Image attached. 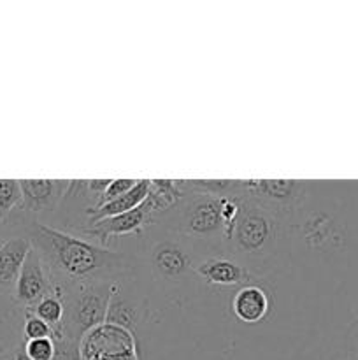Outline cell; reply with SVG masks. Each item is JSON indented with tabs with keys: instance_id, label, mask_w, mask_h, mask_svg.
I'll return each mask as SVG.
<instances>
[{
	"instance_id": "ac0fdd59",
	"label": "cell",
	"mask_w": 358,
	"mask_h": 360,
	"mask_svg": "<svg viewBox=\"0 0 358 360\" xmlns=\"http://www.w3.org/2000/svg\"><path fill=\"white\" fill-rule=\"evenodd\" d=\"M28 311L34 313V315L37 316V319H41L44 323H48L53 329V333H55L56 329H62L63 316H65V306H63L62 299L56 297V295H46L42 301L37 302V306H34V308L28 309Z\"/></svg>"
},
{
	"instance_id": "ba28073f",
	"label": "cell",
	"mask_w": 358,
	"mask_h": 360,
	"mask_svg": "<svg viewBox=\"0 0 358 360\" xmlns=\"http://www.w3.org/2000/svg\"><path fill=\"white\" fill-rule=\"evenodd\" d=\"M151 225H153V214H151V206L146 199L139 207L128 211V213L105 218V220L97 221V224L84 225L77 231L81 234L88 236L90 241L107 248L109 239L123 238V236L128 234H142Z\"/></svg>"
},
{
	"instance_id": "277c9868",
	"label": "cell",
	"mask_w": 358,
	"mask_h": 360,
	"mask_svg": "<svg viewBox=\"0 0 358 360\" xmlns=\"http://www.w3.org/2000/svg\"><path fill=\"white\" fill-rule=\"evenodd\" d=\"M147 239L144 243V259L151 276L164 285H181L197 276V267L207 253L197 243L165 229L151 225L146 229Z\"/></svg>"
},
{
	"instance_id": "603a6c76",
	"label": "cell",
	"mask_w": 358,
	"mask_h": 360,
	"mask_svg": "<svg viewBox=\"0 0 358 360\" xmlns=\"http://www.w3.org/2000/svg\"><path fill=\"white\" fill-rule=\"evenodd\" d=\"M137 181H139V179H111V183H109L107 190H105V193L102 195L98 206H102V204H107V202H111V200L118 199V197L125 195L126 192H130V190L137 185ZM91 210H93V207H91Z\"/></svg>"
},
{
	"instance_id": "30bf717a",
	"label": "cell",
	"mask_w": 358,
	"mask_h": 360,
	"mask_svg": "<svg viewBox=\"0 0 358 360\" xmlns=\"http://www.w3.org/2000/svg\"><path fill=\"white\" fill-rule=\"evenodd\" d=\"M23 202L18 211L35 218L51 213L65 199L70 188L67 179H20Z\"/></svg>"
},
{
	"instance_id": "d4e9b609",
	"label": "cell",
	"mask_w": 358,
	"mask_h": 360,
	"mask_svg": "<svg viewBox=\"0 0 358 360\" xmlns=\"http://www.w3.org/2000/svg\"><path fill=\"white\" fill-rule=\"evenodd\" d=\"M11 360H32V359L28 357L27 354H25V348H23V345H21V347H18L16 350L13 352V355H11Z\"/></svg>"
},
{
	"instance_id": "7402d4cb",
	"label": "cell",
	"mask_w": 358,
	"mask_h": 360,
	"mask_svg": "<svg viewBox=\"0 0 358 360\" xmlns=\"http://www.w3.org/2000/svg\"><path fill=\"white\" fill-rule=\"evenodd\" d=\"M25 354L32 360H51L55 355V341L53 338H41V340L23 341Z\"/></svg>"
},
{
	"instance_id": "9a60e30c",
	"label": "cell",
	"mask_w": 358,
	"mask_h": 360,
	"mask_svg": "<svg viewBox=\"0 0 358 360\" xmlns=\"http://www.w3.org/2000/svg\"><path fill=\"white\" fill-rule=\"evenodd\" d=\"M25 309L11 295L0 294V359L9 357L23 345Z\"/></svg>"
},
{
	"instance_id": "8992f818",
	"label": "cell",
	"mask_w": 358,
	"mask_h": 360,
	"mask_svg": "<svg viewBox=\"0 0 358 360\" xmlns=\"http://www.w3.org/2000/svg\"><path fill=\"white\" fill-rule=\"evenodd\" d=\"M307 195L309 183L297 179H241L239 183V197L265 207L290 224L304 210Z\"/></svg>"
},
{
	"instance_id": "4316f807",
	"label": "cell",
	"mask_w": 358,
	"mask_h": 360,
	"mask_svg": "<svg viewBox=\"0 0 358 360\" xmlns=\"http://www.w3.org/2000/svg\"><path fill=\"white\" fill-rule=\"evenodd\" d=\"M0 360H11V355H9V357H4V359H0Z\"/></svg>"
},
{
	"instance_id": "4fadbf2b",
	"label": "cell",
	"mask_w": 358,
	"mask_h": 360,
	"mask_svg": "<svg viewBox=\"0 0 358 360\" xmlns=\"http://www.w3.org/2000/svg\"><path fill=\"white\" fill-rule=\"evenodd\" d=\"M30 250L32 243L27 236H13L0 243V294L13 297L21 267Z\"/></svg>"
},
{
	"instance_id": "52a82bcc",
	"label": "cell",
	"mask_w": 358,
	"mask_h": 360,
	"mask_svg": "<svg viewBox=\"0 0 358 360\" xmlns=\"http://www.w3.org/2000/svg\"><path fill=\"white\" fill-rule=\"evenodd\" d=\"M81 360H139L130 330L98 327L81 343Z\"/></svg>"
},
{
	"instance_id": "3957f363",
	"label": "cell",
	"mask_w": 358,
	"mask_h": 360,
	"mask_svg": "<svg viewBox=\"0 0 358 360\" xmlns=\"http://www.w3.org/2000/svg\"><path fill=\"white\" fill-rule=\"evenodd\" d=\"M154 225L197 243L214 255L228 253L230 232L221 217V197L183 188L178 204Z\"/></svg>"
},
{
	"instance_id": "9c48e42d",
	"label": "cell",
	"mask_w": 358,
	"mask_h": 360,
	"mask_svg": "<svg viewBox=\"0 0 358 360\" xmlns=\"http://www.w3.org/2000/svg\"><path fill=\"white\" fill-rule=\"evenodd\" d=\"M53 281L49 276V271L46 264L42 262L41 255L35 252L34 248L28 252L27 260H25L23 267H21L20 278L14 287L13 299L20 308L25 311L37 306L39 301L51 294Z\"/></svg>"
},
{
	"instance_id": "7a4b0ae2",
	"label": "cell",
	"mask_w": 358,
	"mask_h": 360,
	"mask_svg": "<svg viewBox=\"0 0 358 360\" xmlns=\"http://www.w3.org/2000/svg\"><path fill=\"white\" fill-rule=\"evenodd\" d=\"M241 200L242 210L232 229L228 255L251 276L267 274L279 264L291 224L251 200L242 197Z\"/></svg>"
},
{
	"instance_id": "6da1fadb",
	"label": "cell",
	"mask_w": 358,
	"mask_h": 360,
	"mask_svg": "<svg viewBox=\"0 0 358 360\" xmlns=\"http://www.w3.org/2000/svg\"><path fill=\"white\" fill-rule=\"evenodd\" d=\"M32 248L41 255L51 281L65 287L84 283H121L139 273L140 260L112 252L90 239L72 236L32 218L25 227Z\"/></svg>"
},
{
	"instance_id": "d6986e66",
	"label": "cell",
	"mask_w": 358,
	"mask_h": 360,
	"mask_svg": "<svg viewBox=\"0 0 358 360\" xmlns=\"http://www.w3.org/2000/svg\"><path fill=\"white\" fill-rule=\"evenodd\" d=\"M23 202L20 179H0V224L7 221Z\"/></svg>"
},
{
	"instance_id": "ffe728a7",
	"label": "cell",
	"mask_w": 358,
	"mask_h": 360,
	"mask_svg": "<svg viewBox=\"0 0 358 360\" xmlns=\"http://www.w3.org/2000/svg\"><path fill=\"white\" fill-rule=\"evenodd\" d=\"M53 341H55V355L51 360H81V345L67 338L62 329L53 333Z\"/></svg>"
},
{
	"instance_id": "484cf974",
	"label": "cell",
	"mask_w": 358,
	"mask_h": 360,
	"mask_svg": "<svg viewBox=\"0 0 358 360\" xmlns=\"http://www.w3.org/2000/svg\"><path fill=\"white\" fill-rule=\"evenodd\" d=\"M353 313H354V319L358 320V301L354 302V308H353Z\"/></svg>"
},
{
	"instance_id": "7c38bea8",
	"label": "cell",
	"mask_w": 358,
	"mask_h": 360,
	"mask_svg": "<svg viewBox=\"0 0 358 360\" xmlns=\"http://www.w3.org/2000/svg\"><path fill=\"white\" fill-rule=\"evenodd\" d=\"M197 276L218 287H244L251 280V274L228 253L206 257L197 267Z\"/></svg>"
},
{
	"instance_id": "e0dca14e",
	"label": "cell",
	"mask_w": 358,
	"mask_h": 360,
	"mask_svg": "<svg viewBox=\"0 0 358 360\" xmlns=\"http://www.w3.org/2000/svg\"><path fill=\"white\" fill-rule=\"evenodd\" d=\"M150 179H139L137 185L130 192H126L125 195L118 197V199L111 200L107 204H102L98 207H93V210H86L84 211L88 217L86 225L97 224V221L105 220V218L118 217V214L128 213V211L139 207L150 195Z\"/></svg>"
},
{
	"instance_id": "44dd1931",
	"label": "cell",
	"mask_w": 358,
	"mask_h": 360,
	"mask_svg": "<svg viewBox=\"0 0 358 360\" xmlns=\"http://www.w3.org/2000/svg\"><path fill=\"white\" fill-rule=\"evenodd\" d=\"M41 338H53V329L48 323L42 322L41 319L30 311H25V323H23V341L41 340Z\"/></svg>"
},
{
	"instance_id": "5bb4252c",
	"label": "cell",
	"mask_w": 358,
	"mask_h": 360,
	"mask_svg": "<svg viewBox=\"0 0 358 360\" xmlns=\"http://www.w3.org/2000/svg\"><path fill=\"white\" fill-rule=\"evenodd\" d=\"M144 316V301L137 297L130 288L123 287L121 283L114 285V290L111 294L107 308V319L105 322L109 326L119 327L125 330H133Z\"/></svg>"
},
{
	"instance_id": "8fae6325",
	"label": "cell",
	"mask_w": 358,
	"mask_h": 360,
	"mask_svg": "<svg viewBox=\"0 0 358 360\" xmlns=\"http://www.w3.org/2000/svg\"><path fill=\"white\" fill-rule=\"evenodd\" d=\"M293 227L297 229L305 245L318 252L336 248L343 241L340 227L326 211H309L300 221H295Z\"/></svg>"
},
{
	"instance_id": "5b68a950",
	"label": "cell",
	"mask_w": 358,
	"mask_h": 360,
	"mask_svg": "<svg viewBox=\"0 0 358 360\" xmlns=\"http://www.w3.org/2000/svg\"><path fill=\"white\" fill-rule=\"evenodd\" d=\"M116 283H84L65 287L62 301L65 306L62 330L76 343L97 330L107 319L109 301Z\"/></svg>"
},
{
	"instance_id": "2e32d148",
	"label": "cell",
	"mask_w": 358,
	"mask_h": 360,
	"mask_svg": "<svg viewBox=\"0 0 358 360\" xmlns=\"http://www.w3.org/2000/svg\"><path fill=\"white\" fill-rule=\"evenodd\" d=\"M232 311L242 323H258L269 315L270 301L267 292L258 285H244L232 299Z\"/></svg>"
},
{
	"instance_id": "cb8c5ba5",
	"label": "cell",
	"mask_w": 358,
	"mask_h": 360,
	"mask_svg": "<svg viewBox=\"0 0 358 360\" xmlns=\"http://www.w3.org/2000/svg\"><path fill=\"white\" fill-rule=\"evenodd\" d=\"M346 350L350 360H358V320L351 323L346 334Z\"/></svg>"
}]
</instances>
